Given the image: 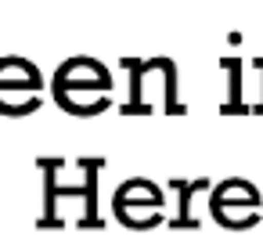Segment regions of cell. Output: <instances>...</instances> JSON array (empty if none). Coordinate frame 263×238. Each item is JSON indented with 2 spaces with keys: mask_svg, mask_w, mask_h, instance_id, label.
Returning <instances> with one entry per match:
<instances>
[{
  "mask_svg": "<svg viewBox=\"0 0 263 238\" xmlns=\"http://www.w3.org/2000/svg\"><path fill=\"white\" fill-rule=\"evenodd\" d=\"M112 98V72L94 58H69L54 72V101L72 116H94Z\"/></svg>",
  "mask_w": 263,
  "mask_h": 238,
  "instance_id": "obj_1",
  "label": "cell"
},
{
  "mask_svg": "<svg viewBox=\"0 0 263 238\" xmlns=\"http://www.w3.org/2000/svg\"><path fill=\"white\" fill-rule=\"evenodd\" d=\"M44 94V80L33 62L26 58H0V112L4 116H29L36 112Z\"/></svg>",
  "mask_w": 263,
  "mask_h": 238,
  "instance_id": "obj_2",
  "label": "cell"
},
{
  "mask_svg": "<svg viewBox=\"0 0 263 238\" xmlns=\"http://www.w3.org/2000/svg\"><path fill=\"white\" fill-rule=\"evenodd\" d=\"M227 195H231V191H227V188H220V195L213 198V209H216V216H220L227 227H241V224H249V216H245V213H231V209H223V198H227ZM256 198H259V195L252 191V195H245V198H234L231 206H245L249 213H256Z\"/></svg>",
  "mask_w": 263,
  "mask_h": 238,
  "instance_id": "obj_3",
  "label": "cell"
}]
</instances>
